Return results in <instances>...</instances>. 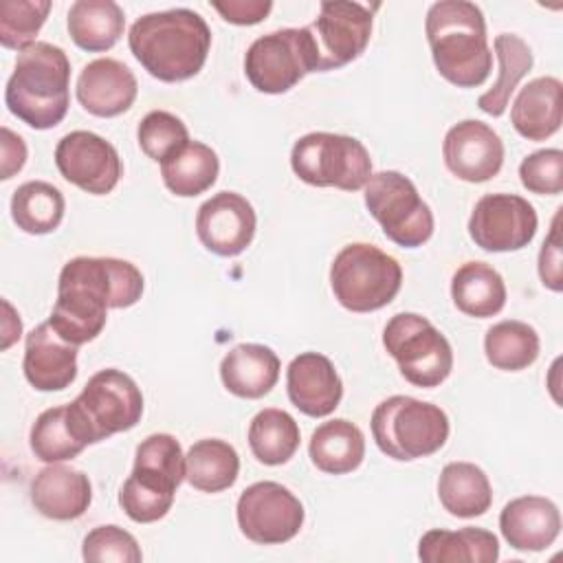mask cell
Masks as SVG:
<instances>
[{
	"instance_id": "cell-1",
	"label": "cell",
	"mask_w": 563,
	"mask_h": 563,
	"mask_svg": "<svg viewBox=\"0 0 563 563\" xmlns=\"http://www.w3.org/2000/svg\"><path fill=\"white\" fill-rule=\"evenodd\" d=\"M141 271L119 257L79 255L64 264L48 323L73 345L101 334L110 308H130L143 295Z\"/></svg>"
},
{
	"instance_id": "cell-2",
	"label": "cell",
	"mask_w": 563,
	"mask_h": 563,
	"mask_svg": "<svg viewBox=\"0 0 563 563\" xmlns=\"http://www.w3.org/2000/svg\"><path fill=\"white\" fill-rule=\"evenodd\" d=\"M136 62L158 81L176 84L198 75L211 48L205 18L191 9H169L141 15L128 33Z\"/></svg>"
},
{
	"instance_id": "cell-3",
	"label": "cell",
	"mask_w": 563,
	"mask_h": 563,
	"mask_svg": "<svg viewBox=\"0 0 563 563\" xmlns=\"http://www.w3.org/2000/svg\"><path fill=\"white\" fill-rule=\"evenodd\" d=\"M424 33L438 73L457 88L482 86L493 68L486 20L468 0H440L427 11Z\"/></svg>"
},
{
	"instance_id": "cell-4",
	"label": "cell",
	"mask_w": 563,
	"mask_h": 563,
	"mask_svg": "<svg viewBox=\"0 0 563 563\" xmlns=\"http://www.w3.org/2000/svg\"><path fill=\"white\" fill-rule=\"evenodd\" d=\"M70 62L64 48L35 42L18 53L4 88V103L13 117L33 130H48L64 121L70 103Z\"/></svg>"
},
{
	"instance_id": "cell-5",
	"label": "cell",
	"mask_w": 563,
	"mask_h": 563,
	"mask_svg": "<svg viewBox=\"0 0 563 563\" xmlns=\"http://www.w3.org/2000/svg\"><path fill=\"white\" fill-rule=\"evenodd\" d=\"M185 479V455L172 433L147 435L134 453V468L119 490V506L136 523L163 519Z\"/></svg>"
},
{
	"instance_id": "cell-6",
	"label": "cell",
	"mask_w": 563,
	"mask_h": 563,
	"mask_svg": "<svg viewBox=\"0 0 563 563\" xmlns=\"http://www.w3.org/2000/svg\"><path fill=\"white\" fill-rule=\"evenodd\" d=\"M68 422L86 446L130 431L143 416V394L132 376L108 367L92 374L81 394L66 405Z\"/></svg>"
},
{
	"instance_id": "cell-7",
	"label": "cell",
	"mask_w": 563,
	"mask_h": 563,
	"mask_svg": "<svg viewBox=\"0 0 563 563\" xmlns=\"http://www.w3.org/2000/svg\"><path fill=\"white\" fill-rule=\"evenodd\" d=\"M449 416L433 402L411 396H389L372 413L376 446L391 460L411 462L433 455L449 440Z\"/></svg>"
},
{
	"instance_id": "cell-8",
	"label": "cell",
	"mask_w": 563,
	"mask_h": 563,
	"mask_svg": "<svg viewBox=\"0 0 563 563\" xmlns=\"http://www.w3.org/2000/svg\"><path fill=\"white\" fill-rule=\"evenodd\" d=\"M402 284L396 257L367 242L343 246L330 266L334 299L350 312H374L391 303Z\"/></svg>"
},
{
	"instance_id": "cell-9",
	"label": "cell",
	"mask_w": 563,
	"mask_h": 563,
	"mask_svg": "<svg viewBox=\"0 0 563 563\" xmlns=\"http://www.w3.org/2000/svg\"><path fill=\"white\" fill-rule=\"evenodd\" d=\"M295 176L312 187L358 191L372 176L367 147L347 134L310 132L295 141L290 152Z\"/></svg>"
},
{
	"instance_id": "cell-10",
	"label": "cell",
	"mask_w": 563,
	"mask_h": 563,
	"mask_svg": "<svg viewBox=\"0 0 563 563\" xmlns=\"http://www.w3.org/2000/svg\"><path fill=\"white\" fill-rule=\"evenodd\" d=\"M383 345L405 380L416 387H438L453 369L449 339L418 312L394 314L383 330Z\"/></svg>"
},
{
	"instance_id": "cell-11",
	"label": "cell",
	"mask_w": 563,
	"mask_h": 563,
	"mask_svg": "<svg viewBox=\"0 0 563 563\" xmlns=\"http://www.w3.org/2000/svg\"><path fill=\"white\" fill-rule=\"evenodd\" d=\"M365 207L387 240L402 249H418L433 235V213L411 178L396 169L376 172L365 183Z\"/></svg>"
},
{
	"instance_id": "cell-12",
	"label": "cell",
	"mask_w": 563,
	"mask_h": 563,
	"mask_svg": "<svg viewBox=\"0 0 563 563\" xmlns=\"http://www.w3.org/2000/svg\"><path fill=\"white\" fill-rule=\"evenodd\" d=\"M317 70V46L308 26L260 35L244 55V75L257 92L282 95Z\"/></svg>"
},
{
	"instance_id": "cell-13",
	"label": "cell",
	"mask_w": 563,
	"mask_h": 563,
	"mask_svg": "<svg viewBox=\"0 0 563 563\" xmlns=\"http://www.w3.org/2000/svg\"><path fill=\"white\" fill-rule=\"evenodd\" d=\"M242 534L260 545L295 539L303 526V504L279 482H255L242 490L235 506Z\"/></svg>"
},
{
	"instance_id": "cell-14",
	"label": "cell",
	"mask_w": 563,
	"mask_h": 563,
	"mask_svg": "<svg viewBox=\"0 0 563 563\" xmlns=\"http://www.w3.org/2000/svg\"><path fill=\"white\" fill-rule=\"evenodd\" d=\"M539 227L534 207L517 194L482 196L468 218L471 240L488 253L526 249Z\"/></svg>"
},
{
	"instance_id": "cell-15",
	"label": "cell",
	"mask_w": 563,
	"mask_h": 563,
	"mask_svg": "<svg viewBox=\"0 0 563 563\" xmlns=\"http://www.w3.org/2000/svg\"><path fill=\"white\" fill-rule=\"evenodd\" d=\"M317 46V70H336L367 48L372 37V11L361 2H321L319 15L308 26Z\"/></svg>"
},
{
	"instance_id": "cell-16",
	"label": "cell",
	"mask_w": 563,
	"mask_h": 563,
	"mask_svg": "<svg viewBox=\"0 0 563 563\" xmlns=\"http://www.w3.org/2000/svg\"><path fill=\"white\" fill-rule=\"evenodd\" d=\"M55 165L68 183L92 196L110 194L123 172L117 147L88 130H75L59 139Z\"/></svg>"
},
{
	"instance_id": "cell-17",
	"label": "cell",
	"mask_w": 563,
	"mask_h": 563,
	"mask_svg": "<svg viewBox=\"0 0 563 563\" xmlns=\"http://www.w3.org/2000/svg\"><path fill=\"white\" fill-rule=\"evenodd\" d=\"M257 216L253 205L235 191H218L198 207L196 233L207 251L235 257L253 242Z\"/></svg>"
},
{
	"instance_id": "cell-18",
	"label": "cell",
	"mask_w": 563,
	"mask_h": 563,
	"mask_svg": "<svg viewBox=\"0 0 563 563\" xmlns=\"http://www.w3.org/2000/svg\"><path fill=\"white\" fill-rule=\"evenodd\" d=\"M442 156L446 169L460 180L486 183L495 178L504 165V141L484 121L464 119L449 128Z\"/></svg>"
},
{
	"instance_id": "cell-19",
	"label": "cell",
	"mask_w": 563,
	"mask_h": 563,
	"mask_svg": "<svg viewBox=\"0 0 563 563\" xmlns=\"http://www.w3.org/2000/svg\"><path fill=\"white\" fill-rule=\"evenodd\" d=\"M286 389L290 402L310 418L330 416L341 398L343 383L332 361L319 352H301L286 369Z\"/></svg>"
},
{
	"instance_id": "cell-20",
	"label": "cell",
	"mask_w": 563,
	"mask_h": 563,
	"mask_svg": "<svg viewBox=\"0 0 563 563\" xmlns=\"http://www.w3.org/2000/svg\"><path fill=\"white\" fill-rule=\"evenodd\" d=\"M139 92L134 73L119 59L88 62L77 77V101L95 117L110 119L132 108Z\"/></svg>"
},
{
	"instance_id": "cell-21",
	"label": "cell",
	"mask_w": 563,
	"mask_h": 563,
	"mask_svg": "<svg viewBox=\"0 0 563 563\" xmlns=\"http://www.w3.org/2000/svg\"><path fill=\"white\" fill-rule=\"evenodd\" d=\"M22 369L37 391L66 389L77 378V345L62 339L44 321L26 334Z\"/></svg>"
},
{
	"instance_id": "cell-22",
	"label": "cell",
	"mask_w": 563,
	"mask_h": 563,
	"mask_svg": "<svg viewBox=\"0 0 563 563\" xmlns=\"http://www.w3.org/2000/svg\"><path fill=\"white\" fill-rule=\"evenodd\" d=\"M499 530L506 543L519 552H541L561 532L559 506L541 495L510 499L499 515Z\"/></svg>"
},
{
	"instance_id": "cell-23",
	"label": "cell",
	"mask_w": 563,
	"mask_h": 563,
	"mask_svg": "<svg viewBox=\"0 0 563 563\" xmlns=\"http://www.w3.org/2000/svg\"><path fill=\"white\" fill-rule=\"evenodd\" d=\"M92 501V484L84 471L59 462L44 466L31 482V504L55 521L79 519Z\"/></svg>"
},
{
	"instance_id": "cell-24",
	"label": "cell",
	"mask_w": 563,
	"mask_h": 563,
	"mask_svg": "<svg viewBox=\"0 0 563 563\" xmlns=\"http://www.w3.org/2000/svg\"><path fill=\"white\" fill-rule=\"evenodd\" d=\"M563 84L556 77H537L528 81L515 97L510 121L528 141H545L559 132L563 121L561 106Z\"/></svg>"
},
{
	"instance_id": "cell-25",
	"label": "cell",
	"mask_w": 563,
	"mask_h": 563,
	"mask_svg": "<svg viewBox=\"0 0 563 563\" xmlns=\"http://www.w3.org/2000/svg\"><path fill=\"white\" fill-rule=\"evenodd\" d=\"M279 358L262 343H240L220 363V378L227 391L238 398H262L279 380Z\"/></svg>"
},
{
	"instance_id": "cell-26",
	"label": "cell",
	"mask_w": 563,
	"mask_h": 563,
	"mask_svg": "<svg viewBox=\"0 0 563 563\" xmlns=\"http://www.w3.org/2000/svg\"><path fill=\"white\" fill-rule=\"evenodd\" d=\"M418 559L424 563H495L499 559V541L484 528H433L420 537Z\"/></svg>"
},
{
	"instance_id": "cell-27",
	"label": "cell",
	"mask_w": 563,
	"mask_h": 563,
	"mask_svg": "<svg viewBox=\"0 0 563 563\" xmlns=\"http://www.w3.org/2000/svg\"><path fill=\"white\" fill-rule=\"evenodd\" d=\"M308 453L319 471L330 475H345L361 466L365 457V438L354 422L334 418L321 422L312 431Z\"/></svg>"
},
{
	"instance_id": "cell-28",
	"label": "cell",
	"mask_w": 563,
	"mask_h": 563,
	"mask_svg": "<svg viewBox=\"0 0 563 563\" xmlns=\"http://www.w3.org/2000/svg\"><path fill=\"white\" fill-rule=\"evenodd\" d=\"M442 508L460 519L484 515L493 504L488 475L473 462H449L438 479Z\"/></svg>"
},
{
	"instance_id": "cell-29",
	"label": "cell",
	"mask_w": 563,
	"mask_h": 563,
	"mask_svg": "<svg viewBox=\"0 0 563 563\" xmlns=\"http://www.w3.org/2000/svg\"><path fill=\"white\" fill-rule=\"evenodd\" d=\"M123 31L125 15L114 0H77L68 9V33L88 53L112 48Z\"/></svg>"
},
{
	"instance_id": "cell-30",
	"label": "cell",
	"mask_w": 563,
	"mask_h": 563,
	"mask_svg": "<svg viewBox=\"0 0 563 563\" xmlns=\"http://www.w3.org/2000/svg\"><path fill=\"white\" fill-rule=\"evenodd\" d=\"M451 297L460 312L486 319L506 306V284L490 264L466 262L453 273Z\"/></svg>"
},
{
	"instance_id": "cell-31",
	"label": "cell",
	"mask_w": 563,
	"mask_h": 563,
	"mask_svg": "<svg viewBox=\"0 0 563 563\" xmlns=\"http://www.w3.org/2000/svg\"><path fill=\"white\" fill-rule=\"evenodd\" d=\"M240 473L238 451L218 438H205L191 444L185 455V479L202 493H220L235 484Z\"/></svg>"
},
{
	"instance_id": "cell-32",
	"label": "cell",
	"mask_w": 563,
	"mask_h": 563,
	"mask_svg": "<svg viewBox=\"0 0 563 563\" xmlns=\"http://www.w3.org/2000/svg\"><path fill=\"white\" fill-rule=\"evenodd\" d=\"M218 154L200 141H189L185 147L161 163L165 187L180 198H191L211 189V185L218 180Z\"/></svg>"
},
{
	"instance_id": "cell-33",
	"label": "cell",
	"mask_w": 563,
	"mask_h": 563,
	"mask_svg": "<svg viewBox=\"0 0 563 563\" xmlns=\"http://www.w3.org/2000/svg\"><path fill=\"white\" fill-rule=\"evenodd\" d=\"M495 55L499 62V75L490 90L479 95L477 106L482 112L490 117H501L508 108L510 95L515 92L517 84L530 73L534 57L530 46L515 33H499L493 42Z\"/></svg>"
},
{
	"instance_id": "cell-34",
	"label": "cell",
	"mask_w": 563,
	"mask_h": 563,
	"mask_svg": "<svg viewBox=\"0 0 563 563\" xmlns=\"http://www.w3.org/2000/svg\"><path fill=\"white\" fill-rule=\"evenodd\" d=\"M66 211L62 191L46 180H29L11 196V218L29 235L53 233Z\"/></svg>"
},
{
	"instance_id": "cell-35",
	"label": "cell",
	"mask_w": 563,
	"mask_h": 563,
	"mask_svg": "<svg viewBox=\"0 0 563 563\" xmlns=\"http://www.w3.org/2000/svg\"><path fill=\"white\" fill-rule=\"evenodd\" d=\"M301 433L295 418L284 409H262L249 424V446L257 462L266 466L286 464L299 449Z\"/></svg>"
},
{
	"instance_id": "cell-36",
	"label": "cell",
	"mask_w": 563,
	"mask_h": 563,
	"mask_svg": "<svg viewBox=\"0 0 563 563\" xmlns=\"http://www.w3.org/2000/svg\"><path fill=\"white\" fill-rule=\"evenodd\" d=\"M541 350L539 334L526 321L508 319L490 325L484 336L486 361L504 372H521L530 367Z\"/></svg>"
},
{
	"instance_id": "cell-37",
	"label": "cell",
	"mask_w": 563,
	"mask_h": 563,
	"mask_svg": "<svg viewBox=\"0 0 563 563\" xmlns=\"http://www.w3.org/2000/svg\"><path fill=\"white\" fill-rule=\"evenodd\" d=\"M29 444L33 455L46 464L73 460L86 449V444L77 440L70 429L66 405L51 407L35 418L29 433Z\"/></svg>"
},
{
	"instance_id": "cell-38",
	"label": "cell",
	"mask_w": 563,
	"mask_h": 563,
	"mask_svg": "<svg viewBox=\"0 0 563 563\" xmlns=\"http://www.w3.org/2000/svg\"><path fill=\"white\" fill-rule=\"evenodd\" d=\"M51 11L48 0H2L0 2V44L24 51L35 44Z\"/></svg>"
},
{
	"instance_id": "cell-39",
	"label": "cell",
	"mask_w": 563,
	"mask_h": 563,
	"mask_svg": "<svg viewBox=\"0 0 563 563\" xmlns=\"http://www.w3.org/2000/svg\"><path fill=\"white\" fill-rule=\"evenodd\" d=\"M136 139L143 154L156 163H163L191 141L187 125L167 110L147 112L139 123Z\"/></svg>"
},
{
	"instance_id": "cell-40",
	"label": "cell",
	"mask_w": 563,
	"mask_h": 563,
	"mask_svg": "<svg viewBox=\"0 0 563 563\" xmlns=\"http://www.w3.org/2000/svg\"><path fill=\"white\" fill-rule=\"evenodd\" d=\"M81 556L90 563H141L143 552L128 530L108 523L92 528L84 537Z\"/></svg>"
},
{
	"instance_id": "cell-41",
	"label": "cell",
	"mask_w": 563,
	"mask_h": 563,
	"mask_svg": "<svg viewBox=\"0 0 563 563\" xmlns=\"http://www.w3.org/2000/svg\"><path fill=\"white\" fill-rule=\"evenodd\" d=\"M521 185L537 196H559L563 191V152L545 147L528 154L519 165Z\"/></svg>"
},
{
	"instance_id": "cell-42",
	"label": "cell",
	"mask_w": 563,
	"mask_h": 563,
	"mask_svg": "<svg viewBox=\"0 0 563 563\" xmlns=\"http://www.w3.org/2000/svg\"><path fill=\"white\" fill-rule=\"evenodd\" d=\"M539 277L545 288L561 292L563 290V255H561V233H559V213L552 220L550 233L539 251Z\"/></svg>"
},
{
	"instance_id": "cell-43",
	"label": "cell",
	"mask_w": 563,
	"mask_h": 563,
	"mask_svg": "<svg viewBox=\"0 0 563 563\" xmlns=\"http://www.w3.org/2000/svg\"><path fill=\"white\" fill-rule=\"evenodd\" d=\"M211 7L222 15V20L238 26L257 24L273 11L271 0H229V2H213Z\"/></svg>"
},
{
	"instance_id": "cell-44",
	"label": "cell",
	"mask_w": 563,
	"mask_h": 563,
	"mask_svg": "<svg viewBox=\"0 0 563 563\" xmlns=\"http://www.w3.org/2000/svg\"><path fill=\"white\" fill-rule=\"evenodd\" d=\"M2 132V167H0V178L9 180L13 174H18L24 163H26V145L20 134L9 130L7 125L0 130Z\"/></svg>"
},
{
	"instance_id": "cell-45",
	"label": "cell",
	"mask_w": 563,
	"mask_h": 563,
	"mask_svg": "<svg viewBox=\"0 0 563 563\" xmlns=\"http://www.w3.org/2000/svg\"><path fill=\"white\" fill-rule=\"evenodd\" d=\"M2 306H4V312H7V317H4L2 350H7L15 339H20V334H22V321H20V317L13 312V308H11V303H9L7 299L2 301Z\"/></svg>"
}]
</instances>
